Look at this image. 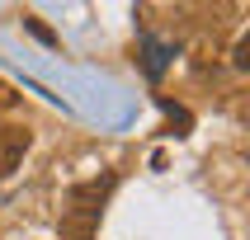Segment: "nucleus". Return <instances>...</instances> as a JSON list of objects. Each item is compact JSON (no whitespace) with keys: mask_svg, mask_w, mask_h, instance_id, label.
I'll list each match as a JSON object with an SVG mask.
<instances>
[{"mask_svg":"<svg viewBox=\"0 0 250 240\" xmlns=\"http://www.w3.org/2000/svg\"><path fill=\"white\" fill-rule=\"evenodd\" d=\"M109 193H113V174H99V179L76 184V188L66 193V207H62V231H66L71 240H90Z\"/></svg>","mask_w":250,"mask_h":240,"instance_id":"obj_1","label":"nucleus"},{"mask_svg":"<svg viewBox=\"0 0 250 240\" xmlns=\"http://www.w3.org/2000/svg\"><path fill=\"white\" fill-rule=\"evenodd\" d=\"M24 151H28V127L0 123V179L14 174V165L24 160Z\"/></svg>","mask_w":250,"mask_h":240,"instance_id":"obj_2","label":"nucleus"},{"mask_svg":"<svg viewBox=\"0 0 250 240\" xmlns=\"http://www.w3.org/2000/svg\"><path fill=\"white\" fill-rule=\"evenodd\" d=\"M161 66H166V47H146V71H151V75H161Z\"/></svg>","mask_w":250,"mask_h":240,"instance_id":"obj_3","label":"nucleus"},{"mask_svg":"<svg viewBox=\"0 0 250 240\" xmlns=\"http://www.w3.org/2000/svg\"><path fill=\"white\" fill-rule=\"evenodd\" d=\"M14 99H19V94H14V85H5V80H0V109H10Z\"/></svg>","mask_w":250,"mask_h":240,"instance_id":"obj_4","label":"nucleus"}]
</instances>
